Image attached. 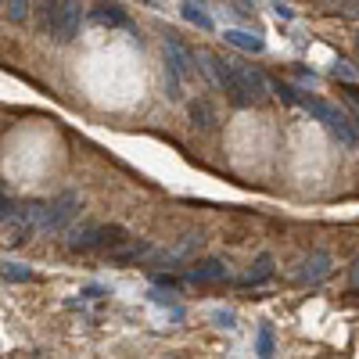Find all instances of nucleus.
I'll return each instance as SVG.
<instances>
[{
  "instance_id": "9b49d317",
  "label": "nucleus",
  "mask_w": 359,
  "mask_h": 359,
  "mask_svg": "<svg viewBox=\"0 0 359 359\" xmlns=\"http://www.w3.org/2000/svg\"><path fill=\"white\" fill-rule=\"evenodd\" d=\"M90 18H94L97 25H111V29H130V18H126V11L123 8H118V4H101L94 15H90Z\"/></svg>"
},
{
  "instance_id": "393cba45",
  "label": "nucleus",
  "mask_w": 359,
  "mask_h": 359,
  "mask_svg": "<svg viewBox=\"0 0 359 359\" xmlns=\"http://www.w3.org/2000/svg\"><path fill=\"white\" fill-rule=\"evenodd\" d=\"M348 94H352V101H359V86L355 83H348Z\"/></svg>"
},
{
  "instance_id": "dca6fc26",
  "label": "nucleus",
  "mask_w": 359,
  "mask_h": 359,
  "mask_svg": "<svg viewBox=\"0 0 359 359\" xmlns=\"http://www.w3.org/2000/svg\"><path fill=\"white\" fill-rule=\"evenodd\" d=\"M180 15H184L187 22H194L198 29H216V22L212 18H208L201 8H194V4H184V8H180Z\"/></svg>"
},
{
  "instance_id": "6ab92c4d",
  "label": "nucleus",
  "mask_w": 359,
  "mask_h": 359,
  "mask_svg": "<svg viewBox=\"0 0 359 359\" xmlns=\"http://www.w3.org/2000/svg\"><path fill=\"white\" fill-rule=\"evenodd\" d=\"M331 76H334V79H341V83H355V72L348 69V62H341V57H338V62H334Z\"/></svg>"
},
{
  "instance_id": "ddd939ff",
  "label": "nucleus",
  "mask_w": 359,
  "mask_h": 359,
  "mask_svg": "<svg viewBox=\"0 0 359 359\" xmlns=\"http://www.w3.org/2000/svg\"><path fill=\"white\" fill-rule=\"evenodd\" d=\"M273 269H277L273 255H269V252H262V255L255 259V266H252V273H248L241 284H248V287H255V284H266L269 277H273Z\"/></svg>"
},
{
  "instance_id": "f3484780",
  "label": "nucleus",
  "mask_w": 359,
  "mask_h": 359,
  "mask_svg": "<svg viewBox=\"0 0 359 359\" xmlns=\"http://www.w3.org/2000/svg\"><path fill=\"white\" fill-rule=\"evenodd\" d=\"M273 352H277V345H273V327L262 323V327H259V355H262V359H269Z\"/></svg>"
},
{
  "instance_id": "0eeeda50",
  "label": "nucleus",
  "mask_w": 359,
  "mask_h": 359,
  "mask_svg": "<svg viewBox=\"0 0 359 359\" xmlns=\"http://www.w3.org/2000/svg\"><path fill=\"white\" fill-rule=\"evenodd\" d=\"M237 76H241V83H245V90H248L252 104H262V101L269 97V83H266V76H262L255 65H237Z\"/></svg>"
},
{
  "instance_id": "bb28decb",
  "label": "nucleus",
  "mask_w": 359,
  "mask_h": 359,
  "mask_svg": "<svg viewBox=\"0 0 359 359\" xmlns=\"http://www.w3.org/2000/svg\"><path fill=\"white\" fill-rule=\"evenodd\" d=\"M355 47H359V33H355Z\"/></svg>"
},
{
  "instance_id": "aec40b11",
  "label": "nucleus",
  "mask_w": 359,
  "mask_h": 359,
  "mask_svg": "<svg viewBox=\"0 0 359 359\" xmlns=\"http://www.w3.org/2000/svg\"><path fill=\"white\" fill-rule=\"evenodd\" d=\"M11 212H15V201H11L4 191H0V223H4V219H11Z\"/></svg>"
},
{
  "instance_id": "7ed1b4c3",
  "label": "nucleus",
  "mask_w": 359,
  "mask_h": 359,
  "mask_svg": "<svg viewBox=\"0 0 359 359\" xmlns=\"http://www.w3.org/2000/svg\"><path fill=\"white\" fill-rule=\"evenodd\" d=\"M79 22H83V0H62L47 36H50L54 43L65 47V43H72V40L79 36Z\"/></svg>"
},
{
  "instance_id": "2eb2a0df",
  "label": "nucleus",
  "mask_w": 359,
  "mask_h": 359,
  "mask_svg": "<svg viewBox=\"0 0 359 359\" xmlns=\"http://www.w3.org/2000/svg\"><path fill=\"white\" fill-rule=\"evenodd\" d=\"M0 277L11 280V284H18V280H33V269L18 266V262H4V266H0Z\"/></svg>"
},
{
  "instance_id": "39448f33",
  "label": "nucleus",
  "mask_w": 359,
  "mask_h": 359,
  "mask_svg": "<svg viewBox=\"0 0 359 359\" xmlns=\"http://www.w3.org/2000/svg\"><path fill=\"white\" fill-rule=\"evenodd\" d=\"M165 65H169L180 79H191V76H194V54L180 43L172 33H165Z\"/></svg>"
},
{
  "instance_id": "412c9836",
  "label": "nucleus",
  "mask_w": 359,
  "mask_h": 359,
  "mask_svg": "<svg viewBox=\"0 0 359 359\" xmlns=\"http://www.w3.org/2000/svg\"><path fill=\"white\" fill-rule=\"evenodd\" d=\"M147 252V245H137V248H123V252H115V259L118 262H126V259H137V255H144Z\"/></svg>"
},
{
  "instance_id": "f257e3e1",
  "label": "nucleus",
  "mask_w": 359,
  "mask_h": 359,
  "mask_svg": "<svg viewBox=\"0 0 359 359\" xmlns=\"http://www.w3.org/2000/svg\"><path fill=\"white\" fill-rule=\"evenodd\" d=\"M302 108L316 118V123H323L327 126V133H331L338 144H345V147H359V133L352 130V123L334 108V104H327V101H316V97H302Z\"/></svg>"
},
{
  "instance_id": "b1692460",
  "label": "nucleus",
  "mask_w": 359,
  "mask_h": 359,
  "mask_svg": "<svg viewBox=\"0 0 359 359\" xmlns=\"http://www.w3.org/2000/svg\"><path fill=\"white\" fill-rule=\"evenodd\" d=\"M216 323L219 327H233V313H216Z\"/></svg>"
},
{
  "instance_id": "9d476101",
  "label": "nucleus",
  "mask_w": 359,
  "mask_h": 359,
  "mask_svg": "<svg viewBox=\"0 0 359 359\" xmlns=\"http://www.w3.org/2000/svg\"><path fill=\"white\" fill-rule=\"evenodd\" d=\"M226 277V266L219 262V259H205V262H198L191 273H187V280H194V284H208V280H223Z\"/></svg>"
},
{
  "instance_id": "1a4fd4ad",
  "label": "nucleus",
  "mask_w": 359,
  "mask_h": 359,
  "mask_svg": "<svg viewBox=\"0 0 359 359\" xmlns=\"http://www.w3.org/2000/svg\"><path fill=\"white\" fill-rule=\"evenodd\" d=\"M57 4L62 0H33V11H29V18H33L36 25V33H50V25H54V15H57Z\"/></svg>"
},
{
  "instance_id": "4be33fe9",
  "label": "nucleus",
  "mask_w": 359,
  "mask_h": 359,
  "mask_svg": "<svg viewBox=\"0 0 359 359\" xmlns=\"http://www.w3.org/2000/svg\"><path fill=\"white\" fill-rule=\"evenodd\" d=\"M348 284H352V291H359V255H355V262L348 269Z\"/></svg>"
},
{
  "instance_id": "cd10ccee",
  "label": "nucleus",
  "mask_w": 359,
  "mask_h": 359,
  "mask_svg": "<svg viewBox=\"0 0 359 359\" xmlns=\"http://www.w3.org/2000/svg\"><path fill=\"white\" fill-rule=\"evenodd\" d=\"M0 4H4V0H0Z\"/></svg>"
},
{
  "instance_id": "a211bd4d",
  "label": "nucleus",
  "mask_w": 359,
  "mask_h": 359,
  "mask_svg": "<svg viewBox=\"0 0 359 359\" xmlns=\"http://www.w3.org/2000/svg\"><path fill=\"white\" fill-rule=\"evenodd\" d=\"M201 248V233H187V241L176 248V259H184V255H191V252H198Z\"/></svg>"
},
{
  "instance_id": "5701e85b",
  "label": "nucleus",
  "mask_w": 359,
  "mask_h": 359,
  "mask_svg": "<svg viewBox=\"0 0 359 359\" xmlns=\"http://www.w3.org/2000/svg\"><path fill=\"white\" fill-rule=\"evenodd\" d=\"M273 11H277V18H294V15H291V8H287V4H280V0L273 4Z\"/></svg>"
},
{
  "instance_id": "6e6552de",
  "label": "nucleus",
  "mask_w": 359,
  "mask_h": 359,
  "mask_svg": "<svg viewBox=\"0 0 359 359\" xmlns=\"http://www.w3.org/2000/svg\"><path fill=\"white\" fill-rule=\"evenodd\" d=\"M187 115H191V126L201 130V133L216 126V108H212V101H205V97H194L187 104Z\"/></svg>"
},
{
  "instance_id": "423d86ee",
  "label": "nucleus",
  "mask_w": 359,
  "mask_h": 359,
  "mask_svg": "<svg viewBox=\"0 0 359 359\" xmlns=\"http://www.w3.org/2000/svg\"><path fill=\"white\" fill-rule=\"evenodd\" d=\"M331 266H334L331 252H313L309 259H302V269H298V280L313 287V284H320V280L331 277Z\"/></svg>"
},
{
  "instance_id": "a878e982",
  "label": "nucleus",
  "mask_w": 359,
  "mask_h": 359,
  "mask_svg": "<svg viewBox=\"0 0 359 359\" xmlns=\"http://www.w3.org/2000/svg\"><path fill=\"white\" fill-rule=\"evenodd\" d=\"M245 4H248V8H252V4H255V0H245Z\"/></svg>"
},
{
  "instance_id": "4468645a",
  "label": "nucleus",
  "mask_w": 359,
  "mask_h": 359,
  "mask_svg": "<svg viewBox=\"0 0 359 359\" xmlns=\"http://www.w3.org/2000/svg\"><path fill=\"white\" fill-rule=\"evenodd\" d=\"M4 18L11 22V25H22V22H29V11H33V0H4Z\"/></svg>"
},
{
  "instance_id": "c85d7f7f",
  "label": "nucleus",
  "mask_w": 359,
  "mask_h": 359,
  "mask_svg": "<svg viewBox=\"0 0 359 359\" xmlns=\"http://www.w3.org/2000/svg\"><path fill=\"white\" fill-rule=\"evenodd\" d=\"M355 15H359V11H355Z\"/></svg>"
},
{
  "instance_id": "20e7f679",
  "label": "nucleus",
  "mask_w": 359,
  "mask_h": 359,
  "mask_svg": "<svg viewBox=\"0 0 359 359\" xmlns=\"http://www.w3.org/2000/svg\"><path fill=\"white\" fill-rule=\"evenodd\" d=\"M79 208H83L79 194L65 191V194L57 198V201L47 208V212H43V219H40V230H43V233H62V230H69V223L79 216Z\"/></svg>"
},
{
  "instance_id": "f03ea898",
  "label": "nucleus",
  "mask_w": 359,
  "mask_h": 359,
  "mask_svg": "<svg viewBox=\"0 0 359 359\" xmlns=\"http://www.w3.org/2000/svg\"><path fill=\"white\" fill-rule=\"evenodd\" d=\"M118 245H126V230L123 226H83V230H72V237H69L72 252L118 248Z\"/></svg>"
},
{
  "instance_id": "f8f14e48",
  "label": "nucleus",
  "mask_w": 359,
  "mask_h": 359,
  "mask_svg": "<svg viewBox=\"0 0 359 359\" xmlns=\"http://www.w3.org/2000/svg\"><path fill=\"white\" fill-rule=\"evenodd\" d=\"M223 40L233 43V47H241V50H252V54H262V50H266V43H262L255 33H248V29H226Z\"/></svg>"
}]
</instances>
